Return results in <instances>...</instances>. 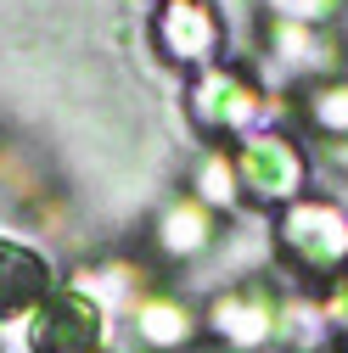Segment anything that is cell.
Masks as SVG:
<instances>
[{
    "instance_id": "obj_11",
    "label": "cell",
    "mask_w": 348,
    "mask_h": 353,
    "mask_svg": "<svg viewBox=\"0 0 348 353\" xmlns=\"http://www.w3.org/2000/svg\"><path fill=\"white\" fill-rule=\"evenodd\" d=\"M202 208H213V213H231L236 208V196H242V180H236V163L225 157V152H208L202 163H197V191H191Z\"/></svg>"
},
{
    "instance_id": "obj_10",
    "label": "cell",
    "mask_w": 348,
    "mask_h": 353,
    "mask_svg": "<svg viewBox=\"0 0 348 353\" xmlns=\"http://www.w3.org/2000/svg\"><path fill=\"white\" fill-rule=\"evenodd\" d=\"M157 247L163 258H197L213 247V208H202L197 196H180L157 213Z\"/></svg>"
},
{
    "instance_id": "obj_2",
    "label": "cell",
    "mask_w": 348,
    "mask_h": 353,
    "mask_svg": "<svg viewBox=\"0 0 348 353\" xmlns=\"http://www.w3.org/2000/svg\"><path fill=\"white\" fill-rule=\"evenodd\" d=\"M276 241L315 275H337L348 263V213L320 196H298L276 219Z\"/></svg>"
},
{
    "instance_id": "obj_6",
    "label": "cell",
    "mask_w": 348,
    "mask_h": 353,
    "mask_svg": "<svg viewBox=\"0 0 348 353\" xmlns=\"http://www.w3.org/2000/svg\"><path fill=\"white\" fill-rule=\"evenodd\" d=\"M152 28H157V46H163L168 62L213 68V51H220V17H213L208 0H163Z\"/></svg>"
},
{
    "instance_id": "obj_7",
    "label": "cell",
    "mask_w": 348,
    "mask_h": 353,
    "mask_svg": "<svg viewBox=\"0 0 348 353\" xmlns=\"http://www.w3.org/2000/svg\"><path fill=\"white\" fill-rule=\"evenodd\" d=\"M51 286H57V275H51V258L46 252H34L28 241L0 236V325L28 320L34 308L46 303Z\"/></svg>"
},
{
    "instance_id": "obj_15",
    "label": "cell",
    "mask_w": 348,
    "mask_h": 353,
    "mask_svg": "<svg viewBox=\"0 0 348 353\" xmlns=\"http://www.w3.org/2000/svg\"><path fill=\"white\" fill-rule=\"evenodd\" d=\"M342 336H348V331H342Z\"/></svg>"
},
{
    "instance_id": "obj_1",
    "label": "cell",
    "mask_w": 348,
    "mask_h": 353,
    "mask_svg": "<svg viewBox=\"0 0 348 353\" xmlns=\"http://www.w3.org/2000/svg\"><path fill=\"white\" fill-rule=\"evenodd\" d=\"M23 336H28V353H102L107 314L90 292L51 286L46 303L23 320Z\"/></svg>"
},
{
    "instance_id": "obj_12",
    "label": "cell",
    "mask_w": 348,
    "mask_h": 353,
    "mask_svg": "<svg viewBox=\"0 0 348 353\" xmlns=\"http://www.w3.org/2000/svg\"><path fill=\"white\" fill-rule=\"evenodd\" d=\"M331 325H326V308L320 303H309V297H292V303H281V320H276V336H287V347H320V336H326Z\"/></svg>"
},
{
    "instance_id": "obj_13",
    "label": "cell",
    "mask_w": 348,
    "mask_h": 353,
    "mask_svg": "<svg viewBox=\"0 0 348 353\" xmlns=\"http://www.w3.org/2000/svg\"><path fill=\"white\" fill-rule=\"evenodd\" d=\"M309 118L326 129V135H348V79H326L309 90Z\"/></svg>"
},
{
    "instance_id": "obj_8",
    "label": "cell",
    "mask_w": 348,
    "mask_h": 353,
    "mask_svg": "<svg viewBox=\"0 0 348 353\" xmlns=\"http://www.w3.org/2000/svg\"><path fill=\"white\" fill-rule=\"evenodd\" d=\"M270 68H276L281 79L331 73V68H337V46H331L315 23H281V17H270Z\"/></svg>"
},
{
    "instance_id": "obj_9",
    "label": "cell",
    "mask_w": 348,
    "mask_h": 353,
    "mask_svg": "<svg viewBox=\"0 0 348 353\" xmlns=\"http://www.w3.org/2000/svg\"><path fill=\"white\" fill-rule=\"evenodd\" d=\"M129 314H135V336H141V347H152V353H186L191 336H197V314H191L180 297H168V292L141 297Z\"/></svg>"
},
{
    "instance_id": "obj_3",
    "label": "cell",
    "mask_w": 348,
    "mask_h": 353,
    "mask_svg": "<svg viewBox=\"0 0 348 353\" xmlns=\"http://www.w3.org/2000/svg\"><path fill=\"white\" fill-rule=\"evenodd\" d=\"M236 180L247 196L258 202H298L303 180H309V168H303V152L281 135V129H253V135H242L236 146Z\"/></svg>"
},
{
    "instance_id": "obj_16",
    "label": "cell",
    "mask_w": 348,
    "mask_h": 353,
    "mask_svg": "<svg viewBox=\"0 0 348 353\" xmlns=\"http://www.w3.org/2000/svg\"><path fill=\"white\" fill-rule=\"evenodd\" d=\"M102 353H107V347H102Z\"/></svg>"
},
{
    "instance_id": "obj_5",
    "label": "cell",
    "mask_w": 348,
    "mask_h": 353,
    "mask_svg": "<svg viewBox=\"0 0 348 353\" xmlns=\"http://www.w3.org/2000/svg\"><path fill=\"white\" fill-rule=\"evenodd\" d=\"M276 320H281V303L258 286H231L208 303V331L231 353H264V342L276 336Z\"/></svg>"
},
{
    "instance_id": "obj_14",
    "label": "cell",
    "mask_w": 348,
    "mask_h": 353,
    "mask_svg": "<svg viewBox=\"0 0 348 353\" xmlns=\"http://www.w3.org/2000/svg\"><path fill=\"white\" fill-rule=\"evenodd\" d=\"M270 6V17H281V23H326V12L337 6V0H264Z\"/></svg>"
},
{
    "instance_id": "obj_4",
    "label": "cell",
    "mask_w": 348,
    "mask_h": 353,
    "mask_svg": "<svg viewBox=\"0 0 348 353\" xmlns=\"http://www.w3.org/2000/svg\"><path fill=\"white\" fill-rule=\"evenodd\" d=\"M191 112L202 129H225V135H253L258 118L270 112L264 90L236 73V68H202L197 84H191Z\"/></svg>"
}]
</instances>
